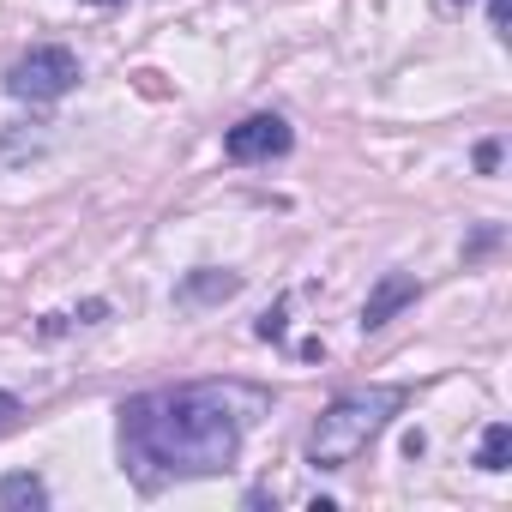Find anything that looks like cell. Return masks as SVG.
<instances>
[{"label":"cell","instance_id":"5","mask_svg":"<svg viewBox=\"0 0 512 512\" xmlns=\"http://www.w3.org/2000/svg\"><path fill=\"white\" fill-rule=\"evenodd\" d=\"M416 296H422V290H416V278H410V272H386V278L368 290V302H362V332H380V326H386V320H398Z\"/></svg>","mask_w":512,"mask_h":512},{"label":"cell","instance_id":"4","mask_svg":"<svg viewBox=\"0 0 512 512\" xmlns=\"http://www.w3.org/2000/svg\"><path fill=\"white\" fill-rule=\"evenodd\" d=\"M290 145H296V133H290L284 115H247V121H235V127L223 133V157H229V163H272V157H284Z\"/></svg>","mask_w":512,"mask_h":512},{"label":"cell","instance_id":"6","mask_svg":"<svg viewBox=\"0 0 512 512\" xmlns=\"http://www.w3.org/2000/svg\"><path fill=\"white\" fill-rule=\"evenodd\" d=\"M0 506H19V512H37V506H49V488H43V476H25V470L0 476Z\"/></svg>","mask_w":512,"mask_h":512},{"label":"cell","instance_id":"12","mask_svg":"<svg viewBox=\"0 0 512 512\" xmlns=\"http://www.w3.org/2000/svg\"><path fill=\"white\" fill-rule=\"evenodd\" d=\"M91 7H115V0H91Z\"/></svg>","mask_w":512,"mask_h":512},{"label":"cell","instance_id":"11","mask_svg":"<svg viewBox=\"0 0 512 512\" xmlns=\"http://www.w3.org/2000/svg\"><path fill=\"white\" fill-rule=\"evenodd\" d=\"M13 416H19V398H13V392H0V428H7Z\"/></svg>","mask_w":512,"mask_h":512},{"label":"cell","instance_id":"3","mask_svg":"<svg viewBox=\"0 0 512 512\" xmlns=\"http://www.w3.org/2000/svg\"><path fill=\"white\" fill-rule=\"evenodd\" d=\"M79 85V55L67 43H37L25 49L13 67H7V91L25 97V103H55Z\"/></svg>","mask_w":512,"mask_h":512},{"label":"cell","instance_id":"1","mask_svg":"<svg viewBox=\"0 0 512 512\" xmlns=\"http://www.w3.org/2000/svg\"><path fill=\"white\" fill-rule=\"evenodd\" d=\"M247 410H260V392H241V386L139 392L121 404V470L145 494H157L163 482L223 476L253 422Z\"/></svg>","mask_w":512,"mask_h":512},{"label":"cell","instance_id":"7","mask_svg":"<svg viewBox=\"0 0 512 512\" xmlns=\"http://www.w3.org/2000/svg\"><path fill=\"white\" fill-rule=\"evenodd\" d=\"M235 290H241L235 272H199V278L181 284V302H223V296H235Z\"/></svg>","mask_w":512,"mask_h":512},{"label":"cell","instance_id":"10","mask_svg":"<svg viewBox=\"0 0 512 512\" xmlns=\"http://www.w3.org/2000/svg\"><path fill=\"white\" fill-rule=\"evenodd\" d=\"M494 163H500V145H494V139H488V145H476V169H494Z\"/></svg>","mask_w":512,"mask_h":512},{"label":"cell","instance_id":"9","mask_svg":"<svg viewBox=\"0 0 512 512\" xmlns=\"http://www.w3.org/2000/svg\"><path fill=\"white\" fill-rule=\"evenodd\" d=\"M253 332H260L266 344H278V338H284V302H278V308H266V314H260V326H253Z\"/></svg>","mask_w":512,"mask_h":512},{"label":"cell","instance_id":"2","mask_svg":"<svg viewBox=\"0 0 512 512\" xmlns=\"http://www.w3.org/2000/svg\"><path fill=\"white\" fill-rule=\"evenodd\" d=\"M398 410H404V386H356V392L332 398L326 416H320L314 434H308V458H314L320 470H344V464H356V458L392 428Z\"/></svg>","mask_w":512,"mask_h":512},{"label":"cell","instance_id":"8","mask_svg":"<svg viewBox=\"0 0 512 512\" xmlns=\"http://www.w3.org/2000/svg\"><path fill=\"white\" fill-rule=\"evenodd\" d=\"M506 458H512V428H506V422H494V428L482 434V446H476V464H482L488 476H500V470H506Z\"/></svg>","mask_w":512,"mask_h":512}]
</instances>
